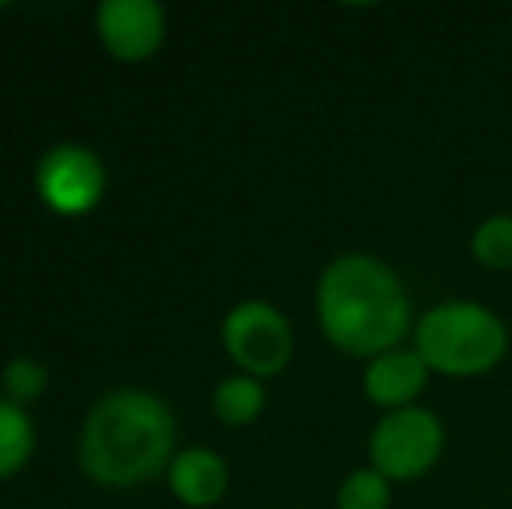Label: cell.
Returning a JSON list of instances; mask_svg holds the SVG:
<instances>
[{
    "mask_svg": "<svg viewBox=\"0 0 512 509\" xmlns=\"http://www.w3.org/2000/svg\"><path fill=\"white\" fill-rule=\"evenodd\" d=\"M317 318L331 346L373 360L408 335L411 297L387 262L349 252L331 258L317 279Z\"/></svg>",
    "mask_w": 512,
    "mask_h": 509,
    "instance_id": "1",
    "label": "cell"
},
{
    "mask_svg": "<svg viewBox=\"0 0 512 509\" xmlns=\"http://www.w3.org/2000/svg\"><path fill=\"white\" fill-rule=\"evenodd\" d=\"M175 443L168 405L143 391H115L84 426L81 461L105 485H136L164 468Z\"/></svg>",
    "mask_w": 512,
    "mask_h": 509,
    "instance_id": "2",
    "label": "cell"
},
{
    "mask_svg": "<svg viewBox=\"0 0 512 509\" xmlns=\"http://www.w3.org/2000/svg\"><path fill=\"white\" fill-rule=\"evenodd\" d=\"M415 349L425 367L446 377H478L499 367L509 349V328L478 300H446L415 325Z\"/></svg>",
    "mask_w": 512,
    "mask_h": 509,
    "instance_id": "3",
    "label": "cell"
},
{
    "mask_svg": "<svg viewBox=\"0 0 512 509\" xmlns=\"http://www.w3.org/2000/svg\"><path fill=\"white\" fill-rule=\"evenodd\" d=\"M443 454V426L429 408H394L373 426L370 457L387 482H415Z\"/></svg>",
    "mask_w": 512,
    "mask_h": 509,
    "instance_id": "4",
    "label": "cell"
},
{
    "mask_svg": "<svg viewBox=\"0 0 512 509\" xmlns=\"http://www.w3.org/2000/svg\"><path fill=\"white\" fill-rule=\"evenodd\" d=\"M223 346L248 377H272L290 363V321L265 300H244L223 321Z\"/></svg>",
    "mask_w": 512,
    "mask_h": 509,
    "instance_id": "5",
    "label": "cell"
},
{
    "mask_svg": "<svg viewBox=\"0 0 512 509\" xmlns=\"http://www.w3.org/2000/svg\"><path fill=\"white\" fill-rule=\"evenodd\" d=\"M39 189L53 210L84 213L98 203L105 189V168L91 150L84 147H56L42 157Z\"/></svg>",
    "mask_w": 512,
    "mask_h": 509,
    "instance_id": "6",
    "label": "cell"
},
{
    "mask_svg": "<svg viewBox=\"0 0 512 509\" xmlns=\"http://www.w3.org/2000/svg\"><path fill=\"white\" fill-rule=\"evenodd\" d=\"M98 32L119 60H143L164 35V11L154 0H108L98 7Z\"/></svg>",
    "mask_w": 512,
    "mask_h": 509,
    "instance_id": "7",
    "label": "cell"
},
{
    "mask_svg": "<svg viewBox=\"0 0 512 509\" xmlns=\"http://www.w3.org/2000/svg\"><path fill=\"white\" fill-rule=\"evenodd\" d=\"M425 381H429V367L415 349H391V353H380L370 360L363 374V391L373 405L387 408H408L411 401L422 394Z\"/></svg>",
    "mask_w": 512,
    "mask_h": 509,
    "instance_id": "8",
    "label": "cell"
},
{
    "mask_svg": "<svg viewBox=\"0 0 512 509\" xmlns=\"http://www.w3.org/2000/svg\"><path fill=\"white\" fill-rule=\"evenodd\" d=\"M171 489L189 506H213L227 489V464L213 450H185L171 464Z\"/></svg>",
    "mask_w": 512,
    "mask_h": 509,
    "instance_id": "9",
    "label": "cell"
},
{
    "mask_svg": "<svg viewBox=\"0 0 512 509\" xmlns=\"http://www.w3.org/2000/svg\"><path fill=\"white\" fill-rule=\"evenodd\" d=\"M216 415H220L227 426H244V422L258 419V412L265 408V391L258 384V377H227L220 387H216Z\"/></svg>",
    "mask_w": 512,
    "mask_h": 509,
    "instance_id": "10",
    "label": "cell"
},
{
    "mask_svg": "<svg viewBox=\"0 0 512 509\" xmlns=\"http://www.w3.org/2000/svg\"><path fill=\"white\" fill-rule=\"evenodd\" d=\"M471 255L485 269H512V217L495 213L481 220L471 234Z\"/></svg>",
    "mask_w": 512,
    "mask_h": 509,
    "instance_id": "11",
    "label": "cell"
},
{
    "mask_svg": "<svg viewBox=\"0 0 512 509\" xmlns=\"http://www.w3.org/2000/svg\"><path fill=\"white\" fill-rule=\"evenodd\" d=\"M32 450V422L14 401H0V478L21 468Z\"/></svg>",
    "mask_w": 512,
    "mask_h": 509,
    "instance_id": "12",
    "label": "cell"
},
{
    "mask_svg": "<svg viewBox=\"0 0 512 509\" xmlns=\"http://www.w3.org/2000/svg\"><path fill=\"white\" fill-rule=\"evenodd\" d=\"M391 506V482L377 468H359L338 489V509H387Z\"/></svg>",
    "mask_w": 512,
    "mask_h": 509,
    "instance_id": "13",
    "label": "cell"
},
{
    "mask_svg": "<svg viewBox=\"0 0 512 509\" xmlns=\"http://www.w3.org/2000/svg\"><path fill=\"white\" fill-rule=\"evenodd\" d=\"M46 384V370L39 367L35 360H14L11 367L4 370V387L11 391V398L18 401H28L42 391Z\"/></svg>",
    "mask_w": 512,
    "mask_h": 509,
    "instance_id": "14",
    "label": "cell"
}]
</instances>
